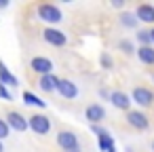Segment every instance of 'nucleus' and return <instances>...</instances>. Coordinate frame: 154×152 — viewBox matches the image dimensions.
Wrapping results in <instances>:
<instances>
[{
	"label": "nucleus",
	"instance_id": "14",
	"mask_svg": "<svg viewBox=\"0 0 154 152\" xmlns=\"http://www.w3.org/2000/svg\"><path fill=\"white\" fill-rule=\"evenodd\" d=\"M57 82H59V78H57L55 74H47V76H40L38 89L45 91V93H53V91L57 89Z\"/></svg>",
	"mask_w": 154,
	"mask_h": 152
},
{
	"label": "nucleus",
	"instance_id": "4",
	"mask_svg": "<svg viewBox=\"0 0 154 152\" xmlns=\"http://www.w3.org/2000/svg\"><path fill=\"white\" fill-rule=\"evenodd\" d=\"M133 101L135 104H139L141 108H148V106H152V101H154V93L150 91V89H146V87H137V89H133Z\"/></svg>",
	"mask_w": 154,
	"mask_h": 152
},
{
	"label": "nucleus",
	"instance_id": "22",
	"mask_svg": "<svg viewBox=\"0 0 154 152\" xmlns=\"http://www.w3.org/2000/svg\"><path fill=\"white\" fill-rule=\"evenodd\" d=\"M0 97H2V99H7V101H11L13 99V95H11V91L5 87V85H0Z\"/></svg>",
	"mask_w": 154,
	"mask_h": 152
},
{
	"label": "nucleus",
	"instance_id": "20",
	"mask_svg": "<svg viewBox=\"0 0 154 152\" xmlns=\"http://www.w3.org/2000/svg\"><path fill=\"white\" fill-rule=\"evenodd\" d=\"M120 51L122 53H127V55H131V53H135V49H133V45H131V40H120Z\"/></svg>",
	"mask_w": 154,
	"mask_h": 152
},
{
	"label": "nucleus",
	"instance_id": "10",
	"mask_svg": "<svg viewBox=\"0 0 154 152\" xmlns=\"http://www.w3.org/2000/svg\"><path fill=\"white\" fill-rule=\"evenodd\" d=\"M57 91H59L66 99H74V97L78 95V87H76L72 80H66V78H59V82H57Z\"/></svg>",
	"mask_w": 154,
	"mask_h": 152
},
{
	"label": "nucleus",
	"instance_id": "11",
	"mask_svg": "<svg viewBox=\"0 0 154 152\" xmlns=\"http://www.w3.org/2000/svg\"><path fill=\"white\" fill-rule=\"evenodd\" d=\"M85 116H87V120H91L93 125H97V123H101V120L106 118V110H103L99 104H91V106L85 110Z\"/></svg>",
	"mask_w": 154,
	"mask_h": 152
},
{
	"label": "nucleus",
	"instance_id": "15",
	"mask_svg": "<svg viewBox=\"0 0 154 152\" xmlns=\"http://www.w3.org/2000/svg\"><path fill=\"white\" fill-rule=\"evenodd\" d=\"M0 85H5V87H17L19 85L17 76H13L9 72V68L5 66V61H0Z\"/></svg>",
	"mask_w": 154,
	"mask_h": 152
},
{
	"label": "nucleus",
	"instance_id": "6",
	"mask_svg": "<svg viewBox=\"0 0 154 152\" xmlns=\"http://www.w3.org/2000/svg\"><path fill=\"white\" fill-rule=\"evenodd\" d=\"M42 38L49 42V45H53V47H63L66 45V34L61 32V30H57V28H47L45 32H42Z\"/></svg>",
	"mask_w": 154,
	"mask_h": 152
},
{
	"label": "nucleus",
	"instance_id": "5",
	"mask_svg": "<svg viewBox=\"0 0 154 152\" xmlns=\"http://www.w3.org/2000/svg\"><path fill=\"white\" fill-rule=\"evenodd\" d=\"M5 123H7V127H9V129L19 131V133H23V131L28 129V120H26L19 112H9V114L5 116Z\"/></svg>",
	"mask_w": 154,
	"mask_h": 152
},
{
	"label": "nucleus",
	"instance_id": "2",
	"mask_svg": "<svg viewBox=\"0 0 154 152\" xmlns=\"http://www.w3.org/2000/svg\"><path fill=\"white\" fill-rule=\"evenodd\" d=\"M28 129H32V131L38 133V135H45V133H49V129H51V120H49V116H45V114H34V116L28 118Z\"/></svg>",
	"mask_w": 154,
	"mask_h": 152
},
{
	"label": "nucleus",
	"instance_id": "18",
	"mask_svg": "<svg viewBox=\"0 0 154 152\" xmlns=\"http://www.w3.org/2000/svg\"><path fill=\"white\" fill-rule=\"evenodd\" d=\"M23 101H26L28 106H38V108H45V106H47V101H42L38 95H34V93H30V91L23 93Z\"/></svg>",
	"mask_w": 154,
	"mask_h": 152
},
{
	"label": "nucleus",
	"instance_id": "1",
	"mask_svg": "<svg viewBox=\"0 0 154 152\" xmlns=\"http://www.w3.org/2000/svg\"><path fill=\"white\" fill-rule=\"evenodd\" d=\"M38 19H42V21H47V23H59L63 17H61V11H59V7H55V5H40L38 7Z\"/></svg>",
	"mask_w": 154,
	"mask_h": 152
},
{
	"label": "nucleus",
	"instance_id": "16",
	"mask_svg": "<svg viewBox=\"0 0 154 152\" xmlns=\"http://www.w3.org/2000/svg\"><path fill=\"white\" fill-rule=\"evenodd\" d=\"M135 51H137V57H139L141 64L154 66V49H152V47H139V49H135Z\"/></svg>",
	"mask_w": 154,
	"mask_h": 152
},
{
	"label": "nucleus",
	"instance_id": "7",
	"mask_svg": "<svg viewBox=\"0 0 154 152\" xmlns=\"http://www.w3.org/2000/svg\"><path fill=\"white\" fill-rule=\"evenodd\" d=\"M30 68L36 72V74H40V76H47V74H53V61L51 59H47V57H34L32 59V64H30Z\"/></svg>",
	"mask_w": 154,
	"mask_h": 152
},
{
	"label": "nucleus",
	"instance_id": "9",
	"mask_svg": "<svg viewBox=\"0 0 154 152\" xmlns=\"http://www.w3.org/2000/svg\"><path fill=\"white\" fill-rule=\"evenodd\" d=\"M135 19L143 21V23H154V7L152 5H137L135 9Z\"/></svg>",
	"mask_w": 154,
	"mask_h": 152
},
{
	"label": "nucleus",
	"instance_id": "12",
	"mask_svg": "<svg viewBox=\"0 0 154 152\" xmlns=\"http://www.w3.org/2000/svg\"><path fill=\"white\" fill-rule=\"evenodd\" d=\"M108 99H110L118 110H129V106H131V97H129L127 93H122V91H112Z\"/></svg>",
	"mask_w": 154,
	"mask_h": 152
},
{
	"label": "nucleus",
	"instance_id": "23",
	"mask_svg": "<svg viewBox=\"0 0 154 152\" xmlns=\"http://www.w3.org/2000/svg\"><path fill=\"white\" fill-rule=\"evenodd\" d=\"M101 66H103V68H112V57L103 53V55H101Z\"/></svg>",
	"mask_w": 154,
	"mask_h": 152
},
{
	"label": "nucleus",
	"instance_id": "27",
	"mask_svg": "<svg viewBox=\"0 0 154 152\" xmlns=\"http://www.w3.org/2000/svg\"><path fill=\"white\" fill-rule=\"evenodd\" d=\"M148 32H150V40L154 42V30H148Z\"/></svg>",
	"mask_w": 154,
	"mask_h": 152
},
{
	"label": "nucleus",
	"instance_id": "17",
	"mask_svg": "<svg viewBox=\"0 0 154 152\" xmlns=\"http://www.w3.org/2000/svg\"><path fill=\"white\" fill-rule=\"evenodd\" d=\"M120 23H122V28H129V30L137 28V19H135V15L129 13V11H122V15H120Z\"/></svg>",
	"mask_w": 154,
	"mask_h": 152
},
{
	"label": "nucleus",
	"instance_id": "13",
	"mask_svg": "<svg viewBox=\"0 0 154 152\" xmlns=\"http://www.w3.org/2000/svg\"><path fill=\"white\" fill-rule=\"evenodd\" d=\"M57 144H59L63 150H70V148L78 146V137H76L72 131H59V133H57Z\"/></svg>",
	"mask_w": 154,
	"mask_h": 152
},
{
	"label": "nucleus",
	"instance_id": "29",
	"mask_svg": "<svg viewBox=\"0 0 154 152\" xmlns=\"http://www.w3.org/2000/svg\"><path fill=\"white\" fill-rule=\"evenodd\" d=\"M152 80H154V76H152Z\"/></svg>",
	"mask_w": 154,
	"mask_h": 152
},
{
	"label": "nucleus",
	"instance_id": "30",
	"mask_svg": "<svg viewBox=\"0 0 154 152\" xmlns=\"http://www.w3.org/2000/svg\"><path fill=\"white\" fill-rule=\"evenodd\" d=\"M152 148H154V144H152Z\"/></svg>",
	"mask_w": 154,
	"mask_h": 152
},
{
	"label": "nucleus",
	"instance_id": "21",
	"mask_svg": "<svg viewBox=\"0 0 154 152\" xmlns=\"http://www.w3.org/2000/svg\"><path fill=\"white\" fill-rule=\"evenodd\" d=\"M11 133V129L7 127V123H5V118H0V141H2L7 135Z\"/></svg>",
	"mask_w": 154,
	"mask_h": 152
},
{
	"label": "nucleus",
	"instance_id": "8",
	"mask_svg": "<svg viewBox=\"0 0 154 152\" xmlns=\"http://www.w3.org/2000/svg\"><path fill=\"white\" fill-rule=\"evenodd\" d=\"M127 123L131 125V127H135V129H148V125H150V120H148V116L143 114V112H139V110H133V112H129L127 114Z\"/></svg>",
	"mask_w": 154,
	"mask_h": 152
},
{
	"label": "nucleus",
	"instance_id": "28",
	"mask_svg": "<svg viewBox=\"0 0 154 152\" xmlns=\"http://www.w3.org/2000/svg\"><path fill=\"white\" fill-rule=\"evenodd\" d=\"M0 152H5V146H2V141H0Z\"/></svg>",
	"mask_w": 154,
	"mask_h": 152
},
{
	"label": "nucleus",
	"instance_id": "26",
	"mask_svg": "<svg viewBox=\"0 0 154 152\" xmlns=\"http://www.w3.org/2000/svg\"><path fill=\"white\" fill-rule=\"evenodd\" d=\"M66 152H80V146H74V148H70V150H66Z\"/></svg>",
	"mask_w": 154,
	"mask_h": 152
},
{
	"label": "nucleus",
	"instance_id": "24",
	"mask_svg": "<svg viewBox=\"0 0 154 152\" xmlns=\"http://www.w3.org/2000/svg\"><path fill=\"white\" fill-rule=\"evenodd\" d=\"M99 95H101V97H106V99H108V97H110V91H106V89H101V91H99Z\"/></svg>",
	"mask_w": 154,
	"mask_h": 152
},
{
	"label": "nucleus",
	"instance_id": "19",
	"mask_svg": "<svg viewBox=\"0 0 154 152\" xmlns=\"http://www.w3.org/2000/svg\"><path fill=\"white\" fill-rule=\"evenodd\" d=\"M137 40H139V47H150V45H152L148 30H139V32H137Z\"/></svg>",
	"mask_w": 154,
	"mask_h": 152
},
{
	"label": "nucleus",
	"instance_id": "3",
	"mask_svg": "<svg viewBox=\"0 0 154 152\" xmlns=\"http://www.w3.org/2000/svg\"><path fill=\"white\" fill-rule=\"evenodd\" d=\"M93 131L97 133V144H99V150L101 152H116L114 139H112V135L106 129H101L99 125H93Z\"/></svg>",
	"mask_w": 154,
	"mask_h": 152
},
{
	"label": "nucleus",
	"instance_id": "25",
	"mask_svg": "<svg viewBox=\"0 0 154 152\" xmlns=\"http://www.w3.org/2000/svg\"><path fill=\"white\" fill-rule=\"evenodd\" d=\"M9 7V0H0V9H7Z\"/></svg>",
	"mask_w": 154,
	"mask_h": 152
}]
</instances>
